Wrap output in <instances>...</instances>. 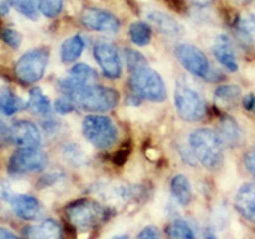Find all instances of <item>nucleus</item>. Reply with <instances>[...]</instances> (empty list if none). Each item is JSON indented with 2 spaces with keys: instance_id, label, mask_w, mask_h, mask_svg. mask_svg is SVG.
I'll list each match as a JSON object with an SVG mask.
<instances>
[{
  "instance_id": "nucleus-1",
  "label": "nucleus",
  "mask_w": 255,
  "mask_h": 239,
  "mask_svg": "<svg viewBox=\"0 0 255 239\" xmlns=\"http://www.w3.org/2000/svg\"><path fill=\"white\" fill-rule=\"evenodd\" d=\"M64 96L72 100L73 104L91 113H104L115 108L119 102V93L114 88L95 85H78L64 78L59 82Z\"/></svg>"
},
{
  "instance_id": "nucleus-2",
  "label": "nucleus",
  "mask_w": 255,
  "mask_h": 239,
  "mask_svg": "<svg viewBox=\"0 0 255 239\" xmlns=\"http://www.w3.org/2000/svg\"><path fill=\"white\" fill-rule=\"evenodd\" d=\"M190 149L200 164L209 170L217 169L223 161V141L211 128L195 129L189 138Z\"/></svg>"
},
{
  "instance_id": "nucleus-3",
  "label": "nucleus",
  "mask_w": 255,
  "mask_h": 239,
  "mask_svg": "<svg viewBox=\"0 0 255 239\" xmlns=\"http://www.w3.org/2000/svg\"><path fill=\"white\" fill-rule=\"evenodd\" d=\"M65 215L73 227L81 231H87L99 227L108 219V210L95 200L83 199L68 205Z\"/></svg>"
},
{
  "instance_id": "nucleus-4",
  "label": "nucleus",
  "mask_w": 255,
  "mask_h": 239,
  "mask_svg": "<svg viewBox=\"0 0 255 239\" xmlns=\"http://www.w3.org/2000/svg\"><path fill=\"white\" fill-rule=\"evenodd\" d=\"M129 86L136 96L153 102H162L166 100L167 92L162 77L158 72L147 67L131 72Z\"/></svg>"
},
{
  "instance_id": "nucleus-5",
  "label": "nucleus",
  "mask_w": 255,
  "mask_h": 239,
  "mask_svg": "<svg viewBox=\"0 0 255 239\" xmlns=\"http://www.w3.org/2000/svg\"><path fill=\"white\" fill-rule=\"evenodd\" d=\"M82 132L86 140L97 149H109L118 140V128L113 120L104 115H87L82 122Z\"/></svg>"
},
{
  "instance_id": "nucleus-6",
  "label": "nucleus",
  "mask_w": 255,
  "mask_h": 239,
  "mask_svg": "<svg viewBox=\"0 0 255 239\" xmlns=\"http://www.w3.org/2000/svg\"><path fill=\"white\" fill-rule=\"evenodd\" d=\"M175 108L185 122H197L206 114V102L199 92L185 82H179L174 95Z\"/></svg>"
},
{
  "instance_id": "nucleus-7",
  "label": "nucleus",
  "mask_w": 255,
  "mask_h": 239,
  "mask_svg": "<svg viewBox=\"0 0 255 239\" xmlns=\"http://www.w3.org/2000/svg\"><path fill=\"white\" fill-rule=\"evenodd\" d=\"M47 63H49V50L44 47L29 50L15 63V76L26 85L35 83L44 77Z\"/></svg>"
},
{
  "instance_id": "nucleus-8",
  "label": "nucleus",
  "mask_w": 255,
  "mask_h": 239,
  "mask_svg": "<svg viewBox=\"0 0 255 239\" xmlns=\"http://www.w3.org/2000/svg\"><path fill=\"white\" fill-rule=\"evenodd\" d=\"M175 55L184 68L193 76L211 79L212 68L202 50L190 44H180L175 49Z\"/></svg>"
},
{
  "instance_id": "nucleus-9",
  "label": "nucleus",
  "mask_w": 255,
  "mask_h": 239,
  "mask_svg": "<svg viewBox=\"0 0 255 239\" xmlns=\"http://www.w3.org/2000/svg\"><path fill=\"white\" fill-rule=\"evenodd\" d=\"M47 156L38 149H19L9 160V172L13 174H28L44 170Z\"/></svg>"
},
{
  "instance_id": "nucleus-10",
  "label": "nucleus",
  "mask_w": 255,
  "mask_h": 239,
  "mask_svg": "<svg viewBox=\"0 0 255 239\" xmlns=\"http://www.w3.org/2000/svg\"><path fill=\"white\" fill-rule=\"evenodd\" d=\"M93 54L97 64L105 77L116 79L122 76V61L116 47L108 41H100L93 47Z\"/></svg>"
},
{
  "instance_id": "nucleus-11",
  "label": "nucleus",
  "mask_w": 255,
  "mask_h": 239,
  "mask_svg": "<svg viewBox=\"0 0 255 239\" xmlns=\"http://www.w3.org/2000/svg\"><path fill=\"white\" fill-rule=\"evenodd\" d=\"M81 22L84 27L96 32L115 33L120 27L115 15L99 8L84 9L81 14Z\"/></svg>"
},
{
  "instance_id": "nucleus-12",
  "label": "nucleus",
  "mask_w": 255,
  "mask_h": 239,
  "mask_svg": "<svg viewBox=\"0 0 255 239\" xmlns=\"http://www.w3.org/2000/svg\"><path fill=\"white\" fill-rule=\"evenodd\" d=\"M3 199L10 204L13 211L20 219L33 220L40 214L41 206L36 197L24 193H13L9 190L3 191Z\"/></svg>"
},
{
  "instance_id": "nucleus-13",
  "label": "nucleus",
  "mask_w": 255,
  "mask_h": 239,
  "mask_svg": "<svg viewBox=\"0 0 255 239\" xmlns=\"http://www.w3.org/2000/svg\"><path fill=\"white\" fill-rule=\"evenodd\" d=\"M10 140L19 149H38L41 145V132L35 123L19 120L10 127Z\"/></svg>"
},
{
  "instance_id": "nucleus-14",
  "label": "nucleus",
  "mask_w": 255,
  "mask_h": 239,
  "mask_svg": "<svg viewBox=\"0 0 255 239\" xmlns=\"http://www.w3.org/2000/svg\"><path fill=\"white\" fill-rule=\"evenodd\" d=\"M213 54L222 67L230 72H238L239 64L236 51L231 38L226 35H218L213 41Z\"/></svg>"
},
{
  "instance_id": "nucleus-15",
  "label": "nucleus",
  "mask_w": 255,
  "mask_h": 239,
  "mask_svg": "<svg viewBox=\"0 0 255 239\" xmlns=\"http://www.w3.org/2000/svg\"><path fill=\"white\" fill-rule=\"evenodd\" d=\"M235 207L244 219L255 224V182L245 183L239 188Z\"/></svg>"
},
{
  "instance_id": "nucleus-16",
  "label": "nucleus",
  "mask_w": 255,
  "mask_h": 239,
  "mask_svg": "<svg viewBox=\"0 0 255 239\" xmlns=\"http://www.w3.org/2000/svg\"><path fill=\"white\" fill-rule=\"evenodd\" d=\"M26 239H63V231L55 220L46 219L40 224L24 228Z\"/></svg>"
},
{
  "instance_id": "nucleus-17",
  "label": "nucleus",
  "mask_w": 255,
  "mask_h": 239,
  "mask_svg": "<svg viewBox=\"0 0 255 239\" xmlns=\"http://www.w3.org/2000/svg\"><path fill=\"white\" fill-rule=\"evenodd\" d=\"M147 19L151 26H153L158 32L163 33L166 36H179L183 32V28L168 14L163 12H158V10H152V12L147 13Z\"/></svg>"
},
{
  "instance_id": "nucleus-18",
  "label": "nucleus",
  "mask_w": 255,
  "mask_h": 239,
  "mask_svg": "<svg viewBox=\"0 0 255 239\" xmlns=\"http://www.w3.org/2000/svg\"><path fill=\"white\" fill-rule=\"evenodd\" d=\"M84 50V40L82 36L76 35L65 40L61 45L60 49V58L63 63L69 64L76 61L79 56L82 55Z\"/></svg>"
},
{
  "instance_id": "nucleus-19",
  "label": "nucleus",
  "mask_w": 255,
  "mask_h": 239,
  "mask_svg": "<svg viewBox=\"0 0 255 239\" xmlns=\"http://www.w3.org/2000/svg\"><path fill=\"white\" fill-rule=\"evenodd\" d=\"M171 193L175 197L177 202H179L181 206H186L189 205V202L191 201V186L189 179L186 178L185 175L183 174H177L172 178L171 184Z\"/></svg>"
},
{
  "instance_id": "nucleus-20",
  "label": "nucleus",
  "mask_w": 255,
  "mask_h": 239,
  "mask_svg": "<svg viewBox=\"0 0 255 239\" xmlns=\"http://www.w3.org/2000/svg\"><path fill=\"white\" fill-rule=\"evenodd\" d=\"M218 134L221 136L223 142H226L229 146L235 147L238 146L241 138L240 126L234 118H223L220 123V133Z\"/></svg>"
},
{
  "instance_id": "nucleus-21",
  "label": "nucleus",
  "mask_w": 255,
  "mask_h": 239,
  "mask_svg": "<svg viewBox=\"0 0 255 239\" xmlns=\"http://www.w3.org/2000/svg\"><path fill=\"white\" fill-rule=\"evenodd\" d=\"M27 108L36 115H47L51 110V102H50L49 97L41 91V88H33L29 92Z\"/></svg>"
},
{
  "instance_id": "nucleus-22",
  "label": "nucleus",
  "mask_w": 255,
  "mask_h": 239,
  "mask_svg": "<svg viewBox=\"0 0 255 239\" xmlns=\"http://www.w3.org/2000/svg\"><path fill=\"white\" fill-rule=\"evenodd\" d=\"M67 78L78 85H91V83H95V81L97 79V72L90 65L81 63V64L74 65L69 70Z\"/></svg>"
},
{
  "instance_id": "nucleus-23",
  "label": "nucleus",
  "mask_w": 255,
  "mask_h": 239,
  "mask_svg": "<svg viewBox=\"0 0 255 239\" xmlns=\"http://www.w3.org/2000/svg\"><path fill=\"white\" fill-rule=\"evenodd\" d=\"M23 102L12 91L5 90L0 93V113L4 117H10L22 109Z\"/></svg>"
},
{
  "instance_id": "nucleus-24",
  "label": "nucleus",
  "mask_w": 255,
  "mask_h": 239,
  "mask_svg": "<svg viewBox=\"0 0 255 239\" xmlns=\"http://www.w3.org/2000/svg\"><path fill=\"white\" fill-rule=\"evenodd\" d=\"M129 37L136 46H147L152 38L151 26L144 22H135L129 28Z\"/></svg>"
},
{
  "instance_id": "nucleus-25",
  "label": "nucleus",
  "mask_w": 255,
  "mask_h": 239,
  "mask_svg": "<svg viewBox=\"0 0 255 239\" xmlns=\"http://www.w3.org/2000/svg\"><path fill=\"white\" fill-rule=\"evenodd\" d=\"M168 239H197L193 228L184 220H174L166 228Z\"/></svg>"
},
{
  "instance_id": "nucleus-26",
  "label": "nucleus",
  "mask_w": 255,
  "mask_h": 239,
  "mask_svg": "<svg viewBox=\"0 0 255 239\" xmlns=\"http://www.w3.org/2000/svg\"><path fill=\"white\" fill-rule=\"evenodd\" d=\"M236 29H238L239 36L244 41H247L248 44L255 42V12L239 18Z\"/></svg>"
},
{
  "instance_id": "nucleus-27",
  "label": "nucleus",
  "mask_w": 255,
  "mask_h": 239,
  "mask_svg": "<svg viewBox=\"0 0 255 239\" xmlns=\"http://www.w3.org/2000/svg\"><path fill=\"white\" fill-rule=\"evenodd\" d=\"M10 6L29 19H37L38 4L37 0H6Z\"/></svg>"
},
{
  "instance_id": "nucleus-28",
  "label": "nucleus",
  "mask_w": 255,
  "mask_h": 239,
  "mask_svg": "<svg viewBox=\"0 0 255 239\" xmlns=\"http://www.w3.org/2000/svg\"><path fill=\"white\" fill-rule=\"evenodd\" d=\"M38 10L45 17L54 18L60 14L64 6V0H37Z\"/></svg>"
},
{
  "instance_id": "nucleus-29",
  "label": "nucleus",
  "mask_w": 255,
  "mask_h": 239,
  "mask_svg": "<svg viewBox=\"0 0 255 239\" xmlns=\"http://www.w3.org/2000/svg\"><path fill=\"white\" fill-rule=\"evenodd\" d=\"M215 96L216 99L220 100V101L231 102L235 101L236 99H239V97L241 96V90L240 87L234 85L220 86V87L215 91Z\"/></svg>"
},
{
  "instance_id": "nucleus-30",
  "label": "nucleus",
  "mask_w": 255,
  "mask_h": 239,
  "mask_svg": "<svg viewBox=\"0 0 255 239\" xmlns=\"http://www.w3.org/2000/svg\"><path fill=\"white\" fill-rule=\"evenodd\" d=\"M125 58H127V65L130 72L147 67V60L144 59V56L138 53V51H135V50H125Z\"/></svg>"
},
{
  "instance_id": "nucleus-31",
  "label": "nucleus",
  "mask_w": 255,
  "mask_h": 239,
  "mask_svg": "<svg viewBox=\"0 0 255 239\" xmlns=\"http://www.w3.org/2000/svg\"><path fill=\"white\" fill-rule=\"evenodd\" d=\"M1 38H3L5 44H8L13 49H18L20 44H22V35L18 31H15V29H4L3 32H1Z\"/></svg>"
},
{
  "instance_id": "nucleus-32",
  "label": "nucleus",
  "mask_w": 255,
  "mask_h": 239,
  "mask_svg": "<svg viewBox=\"0 0 255 239\" xmlns=\"http://www.w3.org/2000/svg\"><path fill=\"white\" fill-rule=\"evenodd\" d=\"M76 105L73 104L72 100H69L68 97H61V99H58L55 101V110L58 111L59 114H69L74 110Z\"/></svg>"
},
{
  "instance_id": "nucleus-33",
  "label": "nucleus",
  "mask_w": 255,
  "mask_h": 239,
  "mask_svg": "<svg viewBox=\"0 0 255 239\" xmlns=\"http://www.w3.org/2000/svg\"><path fill=\"white\" fill-rule=\"evenodd\" d=\"M136 239H162L161 238V233L153 225H148V227L143 228L140 233L138 234Z\"/></svg>"
},
{
  "instance_id": "nucleus-34",
  "label": "nucleus",
  "mask_w": 255,
  "mask_h": 239,
  "mask_svg": "<svg viewBox=\"0 0 255 239\" xmlns=\"http://www.w3.org/2000/svg\"><path fill=\"white\" fill-rule=\"evenodd\" d=\"M244 164H245V168L248 169V172L255 178V146L245 154Z\"/></svg>"
},
{
  "instance_id": "nucleus-35",
  "label": "nucleus",
  "mask_w": 255,
  "mask_h": 239,
  "mask_svg": "<svg viewBox=\"0 0 255 239\" xmlns=\"http://www.w3.org/2000/svg\"><path fill=\"white\" fill-rule=\"evenodd\" d=\"M3 114L0 113V141L10 140V127L3 119Z\"/></svg>"
},
{
  "instance_id": "nucleus-36",
  "label": "nucleus",
  "mask_w": 255,
  "mask_h": 239,
  "mask_svg": "<svg viewBox=\"0 0 255 239\" xmlns=\"http://www.w3.org/2000/svg\"><path fill=\"white\" fill-rule=\"evenodd\" d=\"M244 108L249 111H255V95H248L243 101Z\"/></svg>"
},
{
  "instance_id": "nucleus-37",
  "label": "nucleus",
  "mask_w": 255,
  "mask_h": 239,
  "mask_svg": "<svg viewBox=\"0 0 255 239\" xmlns=\"http://www.w3.org/2000/svg\"><path fill=\"white\" fill-rule=\"evenodd\" d=\"M0 239H19L13 232L5 228H0Z\"/></svg>"
},
{
  "instance_id": "nucleus-38",
  "label": "nucleus",
  "mask_w": 255,
  "mask_h": 239,
  "mask_svg": "<svg viewBox=\"0 0 255 239\" xmlns=\"http://www.w3.org/2000/svg\"><path fill=\"white\" fill-rule=\"evenodd\" d=\"M204 239H217V236L213 233V231H211V229H207V231L204 232Z\"/></svg>"
},
{
  "instance_id": "nucleus-39",
  "label": "nucleus",
  "mask_w": 255,
  "mask_h": 239,
  "mask_svg": "<svg viewBox=\"0 0 255 239\" xmlns=\"http://www.w3.org/2000/svg\"><path fill=\"white\" fill-rule=\"evenodd\" d=\"M197 3H206V1H208V0H195Z\"/></svg>"
},
{
  "instance_id": "nucleus-40",
  "label": "nucleus",
  "mask_w": 255,
  "mask_h": 239,
  "mask_svg": "<svg viewBox=\"0 0 255 239\" xmlns=\"http://www.w3.org/2000/svg\"><path fill=\"white\" fill-rule=\"evenodd\" d=\"M115 239H128V238L125 236H122V237H116Z\"/></svg>"
}]
</instances>
